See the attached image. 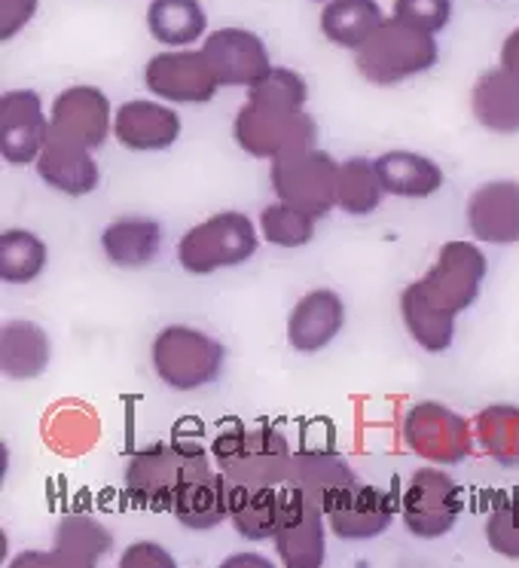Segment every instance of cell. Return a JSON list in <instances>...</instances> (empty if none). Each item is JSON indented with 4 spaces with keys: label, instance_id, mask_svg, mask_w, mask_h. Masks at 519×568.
Instances as JSON below:
<instances>
[{
    "label": "cell",
    "instance_id": "cell-3",
    "mask_svg": "<svg viewBox=\"0 0 519 568\" xmlns=\"http://www.w3.org/2000/svg\"><path fill=\"white\" fill-rule=\"evenodd\" d=\"M211 456L233 486H285L294 449L269 425H235L211 440Z\"/></svg>",
    "mask_w": 519,
    "mask_h": 568
},
{
    "label": "cell",
    "instance_id": "cell-39",
    "mask_svg": "<svg viewBox=\"0 0 519 568\" xmlns=\"http://www.w3.org/2000/svg\"><path fill=\"white\" fill-rule=\"evenodd\" d=\"M120 568H174V559L160 544L138 541L125 547V554L120 556Z\"/></svg>",
    "mask_w": 519,
    "mask_h": 568
},
{
    "label": "cell",
    "instance_id": "cell-40",
    "mask_svg": "<svg viewBox=\"0 0 519 568\" xmlns=\"http://www.w3.org/2000/svg\"><path fill=\"white\" fill-rule=\"evenodd\" d=\"M501 64L507 71H513L519 77V26L507 34V40L501 43Z\"/></svg>",
    "mask_w": 519,
    "mask_h": 568
},
{
    "label": "cell",
    "instance_id": "cell-35",
    "mask_svg": "<svg viewBox=\"0 0 519 568\" xmlns=\"http://www.w3.org/2000/svg\"><path fill=\"white\" fill-rule=\"evenodd\" d=\"M247 101L303 111L306 101H309V87H306V80L297 71H291V68H273L263 80H257L254 87L247 89Z\"/></svg>",
    "mask_w": 519,
    "mask_h": 568
},
{
    "label": "cell",
    "instance_id": "cell-36",
    "mask_svg": "<svg viewBox=\"0 0 519 568\" xmlns=\"http://www.w3.org/2000/svg\"><path fill=\"white\" fill-rule=\"evenodd\" d=\"M486 541L505 559H519V489L505 495L486 517Z\"/></svg>",
    "mask_w": 519,
    "mask_h": 568
},
{
    "label": "cell",
    "instance_id": "cell-14",
    "mask_svg": "<svg viewBox=\"0 0 519 568\" xmlns=\"http://www.w3.org/2000/svg\"><path fill=\"white\" fill-rule=\"evenodd\" d=\"M211 71L221 87H254L257 80L273 71L266 43L247 28H217L202 43Z\"/></svg>",
    "mask_w": 519,
    "mask_h": 568
},
{
    "label": "cell",
    "instance_id": "cell-9",
    "mask_svg": "<svg viewBox=\"0 0 519 568\" xmlns=\"http://www.w3.org/2000/svg\"><path fill=\"white\" fill-rule=\"evenodd\" d=\"M465 510V493L446 470L419 468L409 477L404 498H400V517L409 535H416L421 541L444 538Z\"/></svg>",
    "mask_w": 519,
    "mask_h": 568
},
{
    "label": "cell",
    "instance_id": "cell-41",
    "mask_svg": "<svg viewBox=\"0 0 519 568\" xmlns=\"http://www.w3.org/2000/svg\"><path fill=\"white\" fill-rule=\"evenodd\" d=\"M318 3H327V0H318Z\"/></svg>",
    "mask_w": 519,
    "mask_h": 568
},
{
    "label": "cell",
    "instance_id": "cell-32",
    "mask_svg": "<svg viewBox=\"0 0 519 568\" xmlns=\"http://www.w3.org/2000/svg\"><path fill=\"white\" fill-rule=\"evenodd\" d=\"M47 270V245L31 230H7L0 235V278L7 284H31Z\"/></svg>",
    "mask_w": 519,
    "mask_h": 568
},
{
    "label": "cell",
    "instance_id": "cell-13",
    "mask_svg": "<svg viewBox=\"0 0 519 568\" xmlns=\"http://www.w3.org/2000/svg\"><path fill=\"white\" fill-rule=\"evenodd\" d=\"M282 523L275 531V550L287 568H322L324 566V538H327V514L322 507L306 501L303 495L291 493L282 486Z\"/></svg>",
    "mask_w": 519,
    "mask_h": 568
},
{
    "label": "cell",
    "instance_id": "cell-26",
    "mask_svg": "<svg viewBox=\"0 0 519 568\" xmlns=\"http://www.w3.org/2000/svg\"><path fill=\"white\" fill-rule=\"evenodd\" d=\"M373 162L388 196L428 199L444 186V169L413 150H388Z\"/></svg>",
    "mask_w": 519,
    "mask_h": 568
},
{
    "label": "cell",
    "instance_id": "cell-7",
    "mask_svg": "<svg viewBox=\"0 0 519 568\" xmlns=\"http://www.w3.org/2000/svg\"><path fill=\"white\" fill-rule=\"evenodd\" d=\"M269 184L282 202L324 217L334 211L339 196V162H334V156H327L324 150H291L273 160Z\"/></svg>",
    "mask_w": 519,
    "mask_h": 568
},
{
    "label": "cell",
    "instance_id": "cell-34",
    "mask_svg": "<svg viewBox=\"0 0 519 568\" xmlns=\"http://www.w3.org/2000/svg\"><path fill=\"white\" fill-rule=\"evenodd\" d=\"M315 221H318L315 214L299 211L297 205H287L278 199L260 214V233L269 245L303 247L315 239Z\"/></svg>",
    "mask_w": 519,
    "mask_h": 568
},
{
    "label": "cell",
    "instance_id": "cell-21",
    "mask_svg": "<svg viewBox=\"0 0 519 568\" xmlns=\"http://www.w3.org/2000/svg\"><path fill=\"white\" fill-rule=\"evenodd\" d=\"M113 138L135 153L169 150L181 138V116L160 101H125L113 113Z\"/></svg>",
    "mask_w": 519,
    "mask_h": 568
},
{
    "label": "cell",
    "instance_id": "cell-2",
    "mask_svg": "<svg viewBox=\"0 0 519 568\" xmlns=\"http://www.w3.org/2000/svg\"><path fill=\"white\" fill-rule=\"evenodd\" d=\"M211 458L214 456L196 440H160L144 446L125 465V493L144 510L172 514L184 493L211 477Z\"/></svg>",
    "mask_w": 519,
    "mask_h": 568
},
{
    "label": "cell",
    "instance_id": "cell-25",
    "mask_svg": "<svg viewBox=\"0 0 519 568\" xmlns=\"http://www.w3.org/2000/svg\"><path fill=\"white\" fill-rule=\"evenodd\" d=\"M50 336L34 322H10L0 331V371L16 383L38 379L50 367Z\"/></svg>",
    "mask_w": 519,
    "mask_h": 568
},
{
    "label": "cell",
    "instance_id": "cell-23",
    "mask_svg": "<svg viewBox=\"0 0 519 568\" xmlns=\"http://www.w3.org/2000/svg\"><path fill=\"white\" fill-rule=\"evenodd\" d=\"M474 120L495 135H517L519 132V77L513 71L489 68L477 77L470 92Z\"/></svg>",
    "mask_w": 519,
    "mask_h": 568
},
{
    "label": "cell",
    "instance_id": "cell-17",
    "mask_svg": "<svg viewBox=\"0 0 519 568\" xmlns=\"http://www.w3.org/2000/svg\"><path fill=\"white\" fill-rule=\"evenodd\" d=\"M358 483V474L334 449H299L287 470L285 489L303 495L306 501L330 514V507Z\"/></svg>",
    "mask_w": 519,
    "mask_h": 568
},
{
    "label": "cell",
    "instance_id": "cell-12",
    "mask_svg": "<svg viewBox=\"0 0 519 568\" xmlns=\"http://www.w3.org/2000/svg\"><path fill=\"white\" fill-rule=\"evenodd\" d=\"M50 141V116L31 89H10L0 95V153L10 165H31Z\"/></svg>",
    "mask_w": 519,
    "mask_h": 568
},
{
    "label": "cell",
    "instance_id": "cell-16",
    "mask_svg": "<svg viewBox=\"0 0 519 568\" xmlns=\"http://www.w3.org/2000/svg\"><path fill=\"white\" fill-rule=\"evenodd\" d=\"M113 129V111L99 87H71L52 101L50 135L71 138L77 144L99 150Z\"/></svg>",
    "mask_w": 519,
    "mask_h": 568
},
{
    "label": "cell",
    "instance_id": "cell-8",
    "mask_svg": "<svg viewBox=\"0 0 519 568\" xmlns=\"http://www.w3.org/2000/svg\"><path fill=\"white\" fill-rule=\"evenodd\" d=\"M233 138L238 148L257 156V160H275L291 150L315 148L318 125L312 120L306 108L291 111V108H273V104H257L245 101L242 111L235 113Z\"/></svg>",
    "mask_w": 519,
    "mask_h": 568
},
{
    "label": "cell",
    "instance_id": "cell-5",
    "mask_svg": "<svg viewBox=\"0 0 519 568\" xmlns=\"http://www.w3.org/2000/svg\"><path fill=\"white\" fill-rule=\"evenodd\" d=\"M260 239L254 221L242 211H221L208 221L186 230L177 242V263L190 275H211L217 270L242 266L254 257Z\"/></svg>",
    "mask_w": 519,
    "mask_h": 568
},
{
    "label": "cell",
    "instance_id": "cell-31",
    "mask_svg": "<svg viewBox=\"0 0 519 568\" xmlns=\"http://www.w3.org/2000/svg\"><path fill=\"white\" fill-rule=\"evenodd\" d=\"M474 437L489 458L505 468H519V407L492 404L474 419Z\"/></svg>",
    "mask_w": 519,
    "mask_h": 568
},
{
    "label": "cell",
    "instance_id": "cell-24",
    "mask_svg": "<svg viewBox=\"0 0 519 568\" xmlns=\"http://www.w3.org/2000/svg\"><path fill=\"white\" fill-rule=\"evenodd\" d=\"M104 257L120 270H144L150 266L162 247V223L153 217L125 214L104 226L101 233Z\"/></svg>",
    "mask_w": 519,
    "mask_h": 568
},
{
    "label": "cell",
    "instance_id": "cell-1",
    "mask_svg": "<svg viewBox=\"0 0 519 568\" xmlns=\"http://www.w3.org/2000/svg\"><path fill=\"white\" fill-rule=\"evenodd\" d=\"M486 254L474 242L452 239L437 251V263L400 294V318L425 352H446L456 339L458 315L480 297Z\"/></svg>",
    "mask_w": 519,
    "mask_h": 568
},
{
    "label": "cell",
    "instance_id": "cell-15",
    "mask_svg": "<svg viewBox=\"0 0 519 568\" xmlns=\"http://www.w3.org/2000/svg\"><path fill=\"white\" fill-rule=\"evenodd\" d=\"M111 531L101 526L95 517L71 514L59 523L55 544L47 554H22L13 566H43V568H92L111 554Z\"/></svg>",
    "mask_w": 519,
    "mask_h": 568
},
{
    "label": "cell",
    "instance_id": "cell-6",
    "mask_svg": "<svg viewBox=\"0 0 519 568\" xmlns=\"http://www.w3.org/2000/svg\"><path fill=\"white\" fill-rule=\"evenodd\" d=\"M223 346L205 331L172 324L156 334L150 361L153 371L174 392H196L202 385H211L223 371Z\"/></svg>",
    "mask_w": 519,
    "mask_h": 568
},
{
    "label": "cell",
    "instance_id": "cell-18",
    "mask_svg": "<svg viewBox=\"0 0 519 568\" xmlns=\"http://www.w3.org/2000/svg\"><path fill=\"white\" fill-rule=\"evenodd\" d=\"M395 495L370 483H355L327 514V526L343 541H370L388 531L397 514Z\"/></svg>",
    "mask_w": 519,
    "mask_h": 568
},
{
    "label": "cell",
    "instance_id": "cell-30",
    "mask_svg": "<svg viewBox=\"0 0 519 568\" xmlns=\"http://www.w3.org/2000/svg\"><path fill=\"white\" fill-rule=\"evenodd\" d=\"M174 519L193 531H208L230 519V480L223 474H211L199 480L184 498L174 505Z\"/></svg>",
    "mask_w": 519,
    "mask_h": 568
},
{
    "label": "cell",
    "instance_id": "cell-20",
    "mask_svg": "<svg viewBox=\"0 0 519 568\" xmlns=\"http://www.w3.org/2000/svg\"><path fill=\"white\" fill-rule=\"evenodd\" d=\"M346 324V303L330 287H315L299 300L287 318V343L303 355L322 352L334 343Z\"/></svg>",
    "mask_w": 519,
    "mask_h": 568
},
{
    "label": "cell",
    "instance_id": "cell-28",
    "mask_svg": "<svg viewBox=\"0 0 519 568\" xmlns=\"http://www.w3.org/2000/svg\"><path fill=\"white\" fill-rule=\"evenodd\" d=\"M383 22L376 0H327L322 10V34L343 50H360Z\"/></svg>",
    "mask_w": 519,
    "mask_h": 568
},
{
    "label": "cell",
    "instance_id": "cell-4",
    "mask_svg": "<svg viewBox=\"0 0 519 568\" xmlns=\"http://www.w3.org/2000/svg\"><path fill=\"white\" fill-rule=\"evenodd\" d=\"M437 40L421 28L400 22L397 16L385 19L360 50H355V68L373 87H395L409 77H419L437 64Z\"/></svg>",
    "mask_w": 519,
    "mask_h": 568
},
{
    "label": "cell",
    "instance_id": "cell-37",
    "mask_svg": "<svg viewBox=\"0 0 519 568\" xmlns=\"http://www.w3.org/2000/svg\"><path fill=\"white\" fill-rule=\"evenodd\" d=\"M395 16L407 26L437 34L452 19V0H395Z\"/></svg>",
    "mask_w": 519,
    "mask_h": 568
},
{
    "label": "cell",
    "instance_id": "cell-10",
    "mask_svg": "<svg viewBox=\"0 0 519 568\" xmlns=\"http://www.w3.org/2000/svg\"><path fill=\"white\" fill-rule=\"evenodd\" d=\"M404 440L431 465H461L474 453V425L437 400H419L404 416Z\"/></svg>",
    "mask_w": 519,
    "mask_h": 568
},
{
    "label": "cell",
    "instance_id": "cell-22",
    "mask_svg": "<svg viewBox=\"0 0 519 568\" xmlns=\"http://www.w3.org/2000/svg\"><path fill=\"white\" fill-rule=\"evenodd\" d=\"M38 174L64 196H89L99 186V165L92 160V148L77 144L71 138L50 135L47 148L38 156Z\"/></svg>",
    "mask_w": 519,
    "mask_h": 568
},
{
    "label": "cell",
    "instance_id": "cell-19",
    "mask_svg": "<svg viewBox=\"0 0 519 568\" xmlns=\"http://www.w3.org/2000/svg\"><path fill=\"white\" fill-rule=\"evenodd\" d=\"M468 226L489 245L519 242V181H489L468 199Z\"/></svg>",
    "mask_w": 519,
    "mask_h": 568
},
{
    "label": "cell",
    "instance_id": "cell-11",
    "mask_svg": "<svg viewBox=\"0 0 519 568\" xmlns=\"http://www.w3.org/2000/svg\"><path fill=\"white\" fill-rule=\"evenodd\" d=\"M144 83L156 99L174 104H205L221 89V80L211 71L205 52L190 47L153 55L144 68Z\"/></svg>",
    "mask_w": 519,
    "mask_h": 568
},
{
    "label": "cell",
    "instance_id": "cell-33",
    "mask_svg": "<svg viewBox=\"0 0 519 568\" xmlns=\"http://www.w3.org/2000/svg\"><path fill=\"white\" fill-rule=\"evenodd\" d=\"M383 193L385 186L379 181V172H376V162L364 160V156L339 162V196H336V205L346 214H355V217L373 214L383 202Z\"/></svg>",
    "mask_w": 519,
    "mask_h": 568
},
{
    "label": "cell",
    "instance_id": "cell-27",
    "mask_svg": "<svg viewBox=\"0 0 519 568\" xmlns=\"http://www.w3.org/2000/svg\"><path fill=\"white\" fill-rule=\"evenodd\" d=\"M282 486H233L230 483V519L247 541L275 538L282 523Z\"/></svg>",
    "mask_w": 519,
    "mask_h": 568
},
{
    "label": "cell",
    "instance_id": "cell-29",
    "mask_svg": "<svg viewBox=\"0 0 519 568\" xmlns=\"http://www.w3.org/2000/svg\"><path fill=\"white\" fill-rule=\"evenodd\" d=\"M147 28L156 43L181 50L202 40L208 31V16L199 0H150Z\"/></svg>",
    "mask_w": 519,
    "mask_h": 568
},
{
    "label": "cell",
    "instance_id": "cell-38",
    "mask_svg": "<svg viewBox=\"0 0 519 568\" xmlns=\"http://www.w3.org/2000/svg\"><path fill=\"white\" fill-rule=\"evenodd\" d=\"M40 0H0V40H13L38 16Z\"/></svg>",
    "mask_w": 519,
    "mask_h": 568
}]
</instances>
